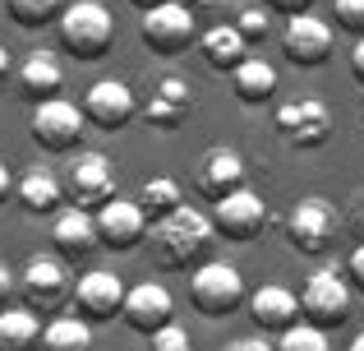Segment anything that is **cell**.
<instances>
[{
  "label": "cell",
  "mask_w": 364,
  "mask_h": 351,
  "mask_svg": "<svg viewBox=\"0 0 364 351\" xmlns=\"http://www.w3.org/2000/svg\"><path fill=\"white\" fill-rule=\"evenodd\" d=\"M148 245H152V259L166 263V268H194V263H203L208 245H213V217L194 204H180L152 222Z\"/></svg>",
  "instance_id": "6da1fadb"
},
{
  "label": "cell",
  "mask_w": 364,
  "mask_h": 351,
  "mask_svg": "<svg viewBox=\"0 0 364 351\" xmlns=\"http://www.w3.org/2000/svg\"><path fill=\"white\" fill-rule=\"evenodd\" d=\"M55 19H60V42L74 61H102L116 42V14L102 0H74Z\"/></svg>",
  "instance_id": "7a4b0ae2"
},
{
  "label": "cell",
  "mask_w": 364,
  "mask_h": 351,
  "mask_svg": "<svg viewBox=\"0 0 364 351\" xmlns=\"http://www.w3.org/2000/svg\"><path fill=\"white\" fill-rule=\"evenodd\" d=\"M245 278L235 263L226 259H213V263H198L194 278H189V300H194V310L203 319H226L235 315V310L245 305Z\"/></svg>",
  "instance_id": "3957f363"
},
{
  "label": "cell",
  "mask_w": 364,
  "mask_h": 351,
  "mask_svg": "<svg viewBox=\"0 0 364 351\" xmlns=\"http://www.w3.org/2000/svg\"><path fill=\"white\" fill-rule=\"evenodd\" d=\"M337 226H341V217L328 199L304 194V199H295V208L286 213V241L300 254H328L332 241H337Z\"/></svg>",
  "instance_id": "277c9868"
},
{
  "label": "cell",
  "mask_w": 364,
  "mask_h": 351,
  "mask_svg": "<svg viewBox=\"0 0 364 351\" xmlns=\"http://www.w3.org/2000/svg\"><path fill=\"white\" fill-rule=\"evenodd\" d=\"M18 296H23L28 310H42V315H55V310H65V300H70L74 291V278L70 268H65V259H51V254H33V259L23 263V273H18Z\"/></svg>",
  "instance_id": "5b68a950"
},
{
  "label": "cell",
  "mask_w": 364,
  "mask_h": 351,
  "mask_svg": "<svg viewBox=\"0 0 364 351\" xmlns=\"http://www.w3.org/2000/svg\"><path fill=\"white\" fill-rule=\"evenodd\" d=\"M139 37L152 46V56H185L189 46L198 42V19L189 14L180 0H166V5L143 9Z\"/></svg>",
  "instance_id": "8992f818"
},
{
  "label": "cell",
  "mask_w": 364,
  "mask_h": 351,
  "mask_svg": "<svg viewBox=\"0 0 364 351\" xmlns=\"http://www.w3.org/2000/svg\"><path fill=\"white\" fill-rule=\"evenodd\" d=\"M300 319L318 328H341L350 319V282L346 273L337 268H318L304 278V291H300Z\"/></svg>",
  "instance_id": "52a82bcc"
},
{
  "label": "cell",
  "mask_w": 364,
  "mask_h": 351,
  "mask_svg": "<svg viewBox=\"0 0 364 351\" xmlns=\"http://www.w3.org/2000/svg\"><path fill=\"white\" fill-rule=\"evenodd\" d=\"M28 130H33V144L42 153H74L88 120H83V107H74L65 98H46L33 107V125Z\"/></svg>",
  "instance_id": "ba28073f"
},
{
  "label": "cell",
  "mask_w": 364,
  "mask_h": 351,
  "mask_svg": "<svg viewBox=\"0 0 364 351\" xmlns=\"http://www.w3.org/2000/svg\"><path fill=\"white\" fill-rule=\"evenodd\" d=\"M213 231H222L226 241H258L263 236V226H267V199L263 194H254L249 185H235L231 194H222V199H213Z\"/></svg>",
  "instance_id": "9c48e42d"
},
{
  "label": "cell",
  "mask_w": 364,
  "mask_h": 351,
  "mask_svg": "<svg viewBox=\"0 0 364 351\" xmlns=\"http://www.w3.org/2000/svg\"><path fill=\"white\" fill-rule=\"evenodd\" d=\"M272 125H277V135H282L291 148L309 153V148H323L332 139V111L323 107L318 98H291V102L277 107Z\"/></svg>",
  "instance_id": "30bf717a"
},
{
  "label": "cell",
  "mask_w": 364,
  "mask_h": 351,
  "mask_svg": "<svg viewBox=\"0 0 364 351\" xmlns=\"http://www.w3.org/2000/svg\"><path fill=\"white\" fill-rule=\"evenodd\" d=\"M282 51L300 70H318L332 61V23L318 14H291L282 28Z\"/></svg>",
  "instance_id": "8fae6325"
},
{
  "label": "cell",
  "mask_w": 364,
  "mask_h": 351,
  "mask_svg": "<svg viewBox=\"0 0 364 351\" xmlns=\"http://www.w3.org/2000/svg\"><path fill=\"white\" fill-rule=\"evenodd\" d=\"M92 222H97V245H111V250H134L148 236V217H143L139 199L111 194L107 204H97Z\"/></svg>",
  "instance_id": "7c38bea8"
},
{
  "label": "cell",
  "mask_w": 364,
  "mask_h": 351,
  "mask_svg": "<svg viewBox=\"0 0 364 351\" xmlns=\"http://www.w3.org/2000/svg\"><path fill=\"white\" fill-rule=\"evenodd\" d=\"M120 300H124V282L120 273H107V268H92L74 282L70 291V305L79 310L88 324H107V319L120 315Z\"/></svg>",
  "instance_id": "4fadbf2b"
},
{
  "label": "cell",
  "mask_w": 364,
  "mask_h": 351,
  "mask_svg": "<svg viewBox=\"0 0 364 351\" xmlns=\"http://www.w3.org/2000/svg\"><path fill=\"white\" fill-rule=\"evenodd\" d=\"M134 111H139V102H134V88L124 79H97L83 93V120L97 130H124Z\"/></svg>",
  "instance_id": "5bb4252c"
},
{
  "label": "cell",
  "mask_w": 364,
  "mask_h": 351,
  "mask_svg": "<svg viewBox=\"0 0 364 351\" xmlns=\"http://www.w3.org/2000/svg\"><path fill=\"white\" fill-rule=\"evenodd\" d=\"M120 319L134 328V333H157L161 324H171V319H176V296H171L161 282H139V287H124Z\"/></svg>",
  "instance_id": "9a60e30c"
},
{
  "label": "cell",
  "mask_w": 364,
  "mask_h": 351,
  "mask_svg": "<svg viewBox=\"0 0 364 351\" xmlns=\"http://www.w3.org/2000/svg\"><path fill=\"white\" fill-rule=\"evenodd\" d=\"M65 189L74 194L79 208H97L116 194V172H111V157L107 153H79L70 162V176L60 180Z\"/></svg>",
  "instance_id": "2e32d148"
},
{
  "label": "cell",
  "mask_w": 364,
  "mask_h": 351,
  "mask_svg": "<svg viewBox=\"0 0 364 351\" xmlns=\"http://www.w3.org/2000/svg\"><path fill=\"white\" fill-rule=\"evenodd\" d=\"M51 245L55 254H60L65 263H79L88 259L92 250H97V222H92V208H65V213H55L51 222Z\"/></svg>",
  "instance_id": "e0dca14e"
},
{
  "label": "cell",
  "mask_w": 364,
  "mask_h": 351,
  "mask_svg": "<svg viewBox=\"0 0 364 351\" xmlns=\"http://www.w3.org/2000/svg\"><path fill=\"white\" fill-rule=\"evenodd\" d=\"M245 305H249V319H254V328L258 333H282V328H291L295 319H300V296H295L291 287H258V291H249L245 296Z\"/></svg>",
  "instance_id": "ac0fdd59"
},
{
  "label": "cell",
  "mask_w": 364,
  "mask_h": 351,
  "mask_svg": "<svg viewBox=\"0 0 364 351\" xmlns=\"http://www.w3.org/2000/svg\"><path fill=\"white\" fill-rule=\"evenodd\" d=\"M60 83H65V65L55 51H46V46H37V51H28V61L18 65V93H23L28 102H46V98H60Z\"/></svg>",
  "instance_id": "d6986e66"
},
{
  "label": "cell",
  "mask_w": 364,
  "mask_h": 351,
  "mask_svg": "<svg viewBox=\"0 0 364 351\" xmlns=\"http://www.w3.org/2000/svg\"><path fill=\"white\" fill-rule=\"evenodd\" d=\"M189 107H194V93H189V83L176 79V74H166V79L152 83L148 102H143V116H148V125H157V130H176L180 120L189 116Z\"/></svg>",
  "instance_id": "ffe728a7"
},
{
  "label": "cell",
  "mask_w": 364,
  "mask_h": 351,
  "mask_svg": "<svg viewBox=\"0 0 364 351\" xmlns=\"http://www.w3.org/2000/svg\"><path fill=\"white\" fill-rule=\"evenodd\" d=\"M235 185H245V157L226 144L208 148V153L198 157V189H203L208 199H222V194H231Z\"/></svg>",
  "instance_id": "44dd1931"
},
{
  "label": "cell",
  "mask_w": 364,
  "mask_h": 351,
  "mask_svg": "<svg viewBox=\"0 0 364 351\" xmlns=\"http://www.w3.org/2000/svg\"><path fill=\"white\" fill-rule=\"evenodd\" d=\"M198 56H203L208 70L217 74H231L235 65L249 56V42L240 33H235V23H208L203 33H198Z\"/></svg>",
  "instance_id": "7402d4cb"
},
{
  "label": "cell",
  "mask_w": 364,
  "mask_h": 351,
  "mask_svg": "<svg viewBox=\"0 0 364 351\" xmlns=\"http://www.w3.org/2000/svg\"><path fill=\"white\" fill-rule=\"evenodd\" d=\"M231 93L245 107H263V102L277 98V65L263 61V56H245L231 70Z\"/></svg>",
  "instance_id": "603a6c76"
},
{
  "label": "cell",
  "mask_w": 364,
  "mask_h": 351,
  "mask_svg": "<svg viewBox=\"0 0 364 351\" xmlns=\"http://www.w3.org/2000/svg\"><path fill=\"white\" fill-rule=\"evenodd\" d=\"M14 199L23 204V213L42 217V213H60V199H65V185L51 167H33L14 180Z\"/></svg>",
  "instance_id": "cb8c5ba5"
},
{
  "label": "cell",
  "mask_w": 364,
  "mask_h": 351,
  "mask_svg": "<svg viewBox=\"0 0 364 351\" xmlns=\"http://www.w3.org/2000/svg\"><path fill=\"white\" fill-rule=\"evenodd\" d=\"M37 342H42L37 310H28V305L0 310V351H37Z\"/></svg>",
  "instance_id": "d4e9b609"
},
{
  "label": "cell",
  "mask_w": 364,
  "mask_h": 351,
  "mask_svg": "<svg viewBox=\"0 0 364 351\" xmlns=\"http://www.w3.org/2000/svg\"><path fill=\"white\" fill-rule=\"evenodd\" d=\"M37 351H92V324L83 315H55L42 328Z\"/></svg>",
  "instance_id": "484cf974"
},
{
  "label": "cell",
  "mask_w": 364,
  "mask_h": 351,
  "mask_svg": "<svg viewBox=\"0 0 364 351\" xmlns=\"http://www.w3.org/2000/svg\"><path fill=\"white\" fill-rule=\"evenodd\" d=\"M134 199H139V208H143V217H148V222H157V217H166L171 208L185 204V194H180V185L171 176H152Z\"/></svg>",
  "instance_id": "4316f807"
},
{
  "label": "cell",
  "mask_w": 364,
  "mask_h": 351,
  "mask_svg": "<svg viewBox=\"0 0 364 351\" xmlns=\"http://www.w3.org/2000/svg\"><path fill=\"white\" fill-rule=\"evenodd\" d=\"M272 351H332V337H328V328L309 324V319H295L291 328L277 333Z\"/></svg>",
  "instance_id": "83f0119b"
},
{
  "label": "cell",
  "mask_w": 364,
  "mask_h": 351,
  "mask_svg": "<svg viewBox=\"0 0 364 351\" xmlns=\"http://www.w3.org/2000/svg\"><path fill=\"white\" fill-rule=\"evenodd\" d=\"M60 9H65L60 0H5V14L14 19L18 28H42V23H51Z\"/></svg>",
  "instance_id": "f1b7e54d"
},
{
  "label": "cell",
  "mask_w": 364,
  "mask_h": 351,
  "mask_svg": "<svg viewBox=\"0 0 364 351\" xmlns=\"http://www.w3.org/2000/svg\"><path fill=\"white\" fill-rule=\"evenodd\" d=\"M235 33L245 37L249 46L254 42H263L267 33H272V9H258V5H245L240 14H235Z\"/></svg>",
  "instance_id": "f546056e"
},
{
  "label": "cell",
  "mask_w": 364,
  "mask_h": 351,
  "mask_svg": "<svg viewBox=\"0 0 364 351\" xmlns=\"http://www.w3.org/2000/svg\"><path fill=\"white\" fill-rule=\"evenodd\" d=\"M332 19L341 33L364 37V0H332Z\"/></svg>",
  "instance_id": "4dcf8cb0"
},
{
  "label": "cell",
  "mask_w": 364,
  "mask_h": 351,
  "mask_svg": "<svg viewBox=\"0 0 364 351\" xmlns=\"http://www.w3.org/2000/svg\"><path fill=\"white\" fill-rule=\"evenodd\" d=\"M152 342H148V351H194V342H189V333L171 319V324H161L157 333H148Z\"/></svg>",
  "instance_id": "1f68e13d"
},
{
  "label": "cell",
  "mask_w": 364,
  "mask_h": 351,
  "mask_svg": "<svg viewBox=\"0 0 364 351\" xmlns=\"http://www.w3.org/2000/svg\"><path fill=\"white\" fill-rule=\"evenodd\" d=\"M346 282L364 291V241L355 245V250H350V259H346Z\"/></svg>",
  "instance_id": "d6a6232c"
},
{
  "label": "cell",
  "mask_w": 364,
  "mask_h": 351,
  "mask_svg": "<svg viewBox=\"0 0 364 351\" xmlns=\"http://www.w3.org/2000/svg\"><path fill=\"white\" fill-rule=\"evenodd\" d=\"M267 9H272V14H309L314 9V0H267Z\"/></svg>",
  "instance_id": "836d02e7"
},
{
  "label": "cell",
  "mask_w": 364,
  "mask_h": 351,
  "mask_svg": "<svg viewBox=\"0 0 364 351\" xmlns=\"http://www.w3.org/2000/svg\"><path fill=\"white\" fill-rule=\"evenodd\" d=\"M180 5H185L194 19H213V14H222V5H226V0H180Z\"/></svg>",
  "instance_id": "e575fe53"
},
{
  "label": "cell",
  "mask_w": 364,
  "mask_h": 351,
  "mask_svg": "<svg viewBox=\"0 0 364 351\" xmlns=\"http://www.w3.org/2000/svg\"><path fill=\"white\" fill-rule=\"evenodd\" d=\"M222 351H272L267 337H235V342H226Z\"/></svg>",
  "instance_id": "d590c367"
},
{
  "label": "cell",
  "mask_w": 364,
  "mask_h": 351,
  "mask_svg": "<svg viewBox=\"0 0 364 351\" xmlns=\"http://www.w3.org/2000/svg\"><path fill=\"white\" fill-rule=\"evenodd\" d=\"M9 296H14V273H9L5 263H0V310L9 305Z\"/></svg>",
  "instance_id": "8d00e7d4"
},
{
  "label": "cell",
  "mask_w": 364,
  "mask_h": 351,
  "mask_svg": "<svg viewBox=\"0 0 364 351\" xmlns=\"http://www.w3.org/2000/svg\"><path fill=\"white\" fill-rule=\"evenodd\" d=\"M350 74L364 83V37H355V51H350Z\"/></svg>",
  "instance_id": "74e56055"
},
{
  "label": "cell",
  "mask_w": 364,
  "mask_h": 351,
  "mask_svg": "<svg viewBox=\"0 0 364 351\" xmlns=\"http://www.w3.org/2000/svg\"><path fill=\"white\" fill-rule=\"evenodd\" d=\"M9 194H14V172H9V167L0 162V204H5Z\"/></svg>",
  "instance_id": "f35d334b"
},
{
  "label": "cell",
  "mask_w": 364,
  "mask_h": 351,
  "mask_svg": "<svg viewBox=\"0 0 364 351\" xmlns=\"http://www.w3.org/2000/svg\"><path fill=\"white\" fill-rule=\"evenodd\" d=\"M9 65H14V61H9V51H5V42H0V83H5V74H9Z\"/></svg>",
  "instance_id": "ab89813d"
},
{
  "label": "cell",
  "mask_w": 364,
  "mask_h": 351,
  "mask_svg": "<svg viewBox=\"0 0 364 351\" xmlns=\"http://www.w3.org/2000/svg\"><path fill=\"white\" fill-rule=\"evenodd\" d=\"M129 5H139V9H152V5H166V0H129Z\"/></svg>",
  "instance_id": "60d3db41"
},
{
  "label": "cell",
  "mask_w": 364,
  "mask_h": 351,
  "mask_svg": "<svg viewBox=\"0 0 364 351\" xmlns=\"http://www.w3.org/2000/svg\"><path fill=\"white\" fill-rule=\"evenodd\" d=\"M346 351H364V333H355V337H350V347Z\"/></svg>",
  "instance_id": "b9f144b4"
},
{
  "label": "cell",
  "mask_w": 364,
  "mask_h": 351,
  "mask_svg": "<svg viewBox=\"0 0 364 351\" xmlns=\"http://www.w3.org/2000/svg\"><path fill=\"white\" fill-rule=\"evenodd\" d=\"M360 236H364V208H360Z\"/></svg>",
  "instance_id": "7bdbcfd3"
},
{
  "label": "cell",
  "mask_w": 364,
  "mask_h": 351,
  "mask_svg": "<svg viewBox=\"0 0 364 351\" xmlns=\"http://www.w3.org/2000/svg\"><path fill=\"white\" fill-rule=\"evenodd\" d=\"M0 19H5V0H0Z\"/></svg>",
  "instance_id": "ee69618b"
},
{
  "label": "cell",
  "mask_w": 364,
  "mask_h": 351,
  "mask_svg": "<svg viewBox=\"0 0 364 351\" xmlns=\"http://www.w3.org/2000/svg\"><path fill=\"white\" fill-rule=\"evenodd\" d=\"M360 120H364V102H360Z\"/></svg>",
  "instance_id": "f6af8a7d"
}]
</instances>
